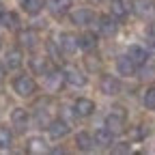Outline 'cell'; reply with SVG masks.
Masks as SVG:
<instances>
[{
  "label": "cell",
  "mask_w": 155,
  "mask_h": 155,
  "mask_svg": "<svg viewBox=\"0 0 155 155\" xmlns=\"http://www.w3.org/2000/svg\"><path fill=\"white\" fill-rule=\"evenodd\" d=\"M13 91L19 95V97H30L35 91H37V84L30 75H17L13 80Z\"/></svg>",
  "instance_id": "obj_1"
},
{
  "label": "cell",
  "mask_w": 155,
  "mask_h": 155,
  "mask_svg": "<svg viewBox=\"0 0 155 155\" xmlns=\"http://www.w3.org/2000/svg\"><path fill=\"white\" fill-rule=\"evenodd\" d=\"M123 123H125V112H114L106 116V129L114 136V134H121L123 131Z\"/></svg>",
  "instance_id": "obj_2"
},
{
  "label": "cell",
  "mask_w": 155,
  "mask_h": 155,
  "mask_svg": "<svg viewBox=\"0 0 155 155\" xmlns=\"http://www.w3.org/2000/svg\"><path fill=\"white\" fill-rule=\"evenodd\" d=\"M11 123H13V127H15V131H26L28 129V112L24 110V108H15L13 112H11Z\"/></svg>",
  "instance_id": "obj_3"
},
{
  "label": "cell",
  "mask_w": 155,
  "mask_h": 155,
  "mask_svg": "<svg viewBox=\"0 0 155 155\" xmlns=\"http://www.w3.org/2000/svg\"><path fill=\"white\" fill-rule=\"evenodd\" d=\"M58 48H61V52H65V54H73L78 50V37H73L71 32H63L58 37Z\"/></svg>",
  "instance_id": "obj_4"
},
{
  "label": "cell",
  "mask_w": 155,
  "mask_h": 155,
  "mask_svg": "<svg viewBox=\"0 0 155 155\" xmlns=\"http://www.w3.org/2000/svg\"><path fill=\"white\" fill-rule=\"evenodd\" d=\"M99 88H101L104 95H110L112 97V95H116V93L121 91V82L116 80L114 75H104L101 82H99Z\"/></svg>",
  "instance_id": "obj_5"
},
{
  "label": "cell",
  "mask_w": 155,
  "mask_h": 155,
  "mask_svg": "<svg viewBox=\"0 0 155 155\" xmlns=\"http://www.w3.org/2000/svg\"><path fill=\"white\" fill-rule=\"evenodd\" d=\"M99 32L104 35V37H114L116 35V30H119V24H116V19L114 17H108V15H101L99 17Z\"/></svg>",
  "instance_id": "obj_6"
},
{
  "label": "cell",
  "mask_w": 155,
  "mask_h": 155,
  "mask_svg": "<svg viewBox=\"0 0 155 155\" xmlns=\"http://www.w3.org/2000/svg\"><path fill=\"white\" fill-rule=\"evenodd\" d=\"M48 131H50V136L52 138H65V136L69 134V123L67 121H63V119H56V121H52L50 125H48Z\"/></svg>",
  "instance_id": "obj_7"
},
{
  "label": "cell",
  "mask_w": 155,
  "mask_h": 155,
  "mask_svg": "<svg viewBox=\"0 0 155 155\" xmlns=\"http://www.w3.org/2000/svg\"><path fill=\"white\" fill-rule=\"evenodd\" d=\"M73 110H75L78 116H91L95 112V101L93 99H86V97H80V99L75 101Z\"/></svg>",
  "instance_id": "obj_8"
},
{
  "label": "cell",
  "mask_w": 155,
  "mask_h": 155,
  "mask_svg": "<svg viewBox=\"0 0 155 155\" xmlns=\"http://www.w3.org/2000/svg\"><path fill=\"white\" fill-rule=\"evenodd\" d=\"M71 19H73V24H78V26H86V24H91L95 19V13L91 9H78V11L71 13Z\"/></svg>",
  "instance_id": "obj_9"
},
{
  "label": "cell",
  "mask_w": 155,
  "mask_h": 155,
  "mask_svg": "<svg viewBox=\"0 0 155 155\" xmlns=\"http://www.w3.org/2000/svg\"><path fill=\"white\" fill-rule=\"evenodd\" d=\"M136 67H138V65H136L129 56H121L119 61H116V71H119L121 75H134Z\"/></svg>",
  "instance_id": "obj_10"
},
{
  "label": "cell",
  "mask_w": 155,
  "mask_h": 155,
  "mask_svg": "<svg viewBox=\"0 0 155 155\" xmlns=\"http://www.w3.org/2000/svg\"><path fill=\"white\" fill-rule=\"evenodd\" d=\"M65 80H67L71 86H84V84H86L84 73H82V71H78V69H73V67L65 69Z\"/></svg>",
  "instance_id": "obj_11"
},
{
  "label": "cell",
  "mask_w": 155,
  "mask_h": 155,
  "mask_svg": "<svg viewBox=\"0 0 155 155\" xmlns=\"http://www.w3.org/2000/svg\"><path fill=\"white\" fill-rule=\"evenodd\" d=\"M75 144H78V149L80 151H93V147H95V138L91 134H86V131H80L75 136Z\"/></svg>",
  "instance_id": "obj_12"
},
{
  "label": "cell",
  "mask_w": 155,
  "mask_h": 155,
  "mask_svg": "<svg viewBox=\"0 0 155 155\" xmlns=\"http://www.w3.org/2000/svg\"><path fill=\"white\" fill-rule=\"evenodd\" d=\"M127 56L131 58L136 65H144V63H147V58H149L147 50H144V48H140V45H131V48H129V52H127Z\"/></svg>",
  "instance_id": "obj_13"
},
{
  "label": "cell",
  "mask_w": 155,
  "mask_h": 155,
  "mask_svg": "<svg viewBox=\"0 0 155 155\" xmlns=\"http://www.w3.org/2000/svg\"><path fill=\"white\" fill-rule=\"evenodd\" d=\"M5 63H7L9 69H19V67H22V52H19V50H9Z\"/></svg>",
  "instance_id": "obj_14"
},
{
  "label": "cell",
  "mask_w": 155,
  "mask_h": 155,
  "mask_svg": "<svg viewBox=\"0 0 155 155\" xmlns=\"http://www.w3.org/2000/svg\"><path fill=\"white\" fill-rule=\"evenodd\" d=\"M129 2H125V0H114L112 2V15L116 17V19H123L127 13H129Z\"/></svg>",
  "instance_id": "obj_15"
},
{
  "label": "cell",
  "mask_w": 155,
  "mask_h": 155,
  "mask_svg": "<svg viewBox=\"0 0 155 155\" xmlns=\"http://www.w3.org/2000/svg\"><path fill=\"white\" fill-rule=\"evenodd\" d=\"M134 11L138 13V15H142V17H149L151 13H153V5H151V0H134Z\"/></svg>",
  "instance_id": "obj_16"
},
{
  "label": "cell",
  "mask_w": 155,
  "mask_h": 155,
  "mask_svg": "<svg viewBox=\"0 0 155 155\" xmlns=\"http://www.w3.org/2000/svg\"><path fill=\"white\" fill-rule=\"evenodd\" d=\"M93 138H95V144L101 147V149H108V147L112 144V134H110L108 129H99Z\"/></svg>",
  "instance_id": "obj_17"
},
{
  "label": "cell",
  "mask_w": 155,
  "mask_h": 155,
  "mask_svg": "<svg viewBox=\"0 0 155 155\" xmlns=\"http://www.w3.org/2000/svg\"><path fill=\"white\" fill-rule=\"evenodd\" d=\"M22 7H24V11H26V13L37 15V13H41V9L45 7V0H24Z\"/></svg>",
  "instance_id": "obj_18"
},
{
  "label": "cell",
  "mask_w": 155,
  "mask_h": 155,
  "mask_svg": "<svg viewBox=\"0 0 155 155\" xmlns=\"http://www.w3.org/2000/svg\"><path fill=\"white\" fill-rule=\"evenodd\" d=\"M97 45V37L93 32H84L82 37H78V48H82V50H93Z\"/></svg>",
  "instance_id": "obj_19"
},
{
  "label": "cell",
  "mask_w": 155,
  "mask_h": 155,
  "mask_svg": "<svg viewBox=\"0 0 155 155\" xmlns=\"http://www.w3.org/2000/svg\"><path fill=\"white\" fill-rule=\"evenodd\" d=\"M50 9H52V13H56V15H63V13H67V11L71 9V0H52V2H50Z\"/></svg>",
  "instance_id": "obj_20"
},
{
  "label": "cell",
  "mask_w": 155,
  "mask_h": 155,
  "mask_svg": "<svg viewBox=\"0 0 155 155\" xmlns=\"http://www.w3.org/2000/svg\"><path fill=\"white\" fill-rule=\"evenodd\" d=\"M37 41H39V39H37V35L32 30H22V32H19V43H22L24 48H35Z\"/></svg>",
  "instance_id": "obj_21"
},
{
  "label": "cell",
  "mask_w": 155,
  "mask_h": 155,
  "mask_svg": "<svg viewBox=\"0 0 155 155\" xmlns=\"http://www.w3.org/2000/svg\"><path fill=\"white\" fill-rule=\"evenodd\" d=\"M0 24H2V26H7V28H17L19 19H17V15H15V13L5 11V13H0Z\"/></svg>",
  "instance_id": "obj_22"
},
{
  "label": "cell",
  "mask_w": 155,
  "mask_h": 155,
  "mask_svg": "<svg viewBox=\"0 0 155 155\" xmlns=\"http://www.w3.org/2000/svg\"><path fill=\"white\" fill-rule=\"evenodd\" d=\"M28 151H30V153H48L50 149H48V144H45L43 138H30V142H28Z\"/></svg>",
  "instance_id": "obj_23"
},
{
  "label": "cell",
  "mask_w": 155,
  "mask_h": 155,
  "mask_svg": "<svg viewBox=\"0 0 155 155\" xmlns=\"http://www.w3.org/2000/svg\"><path fill=\"white\" fill-rule=\"evenodd\" d=\"M13 144V134L9 127H0V149H9Z\"/></svg>",
  "instance_id": "obj_24"
},
{
  "label": "cell",
  "mask_w": 155,
  "mask_h": 155,
  "mask_svg": "<svg viewBox=\"0 0 155 155\" xmlns=\"http://www.w3.org/2000/svg\"><path fill=\"white\" fill-rule=\"evenodd\" d=\"M144 108L147 110H155V88H149L144 93Z\"/></svg>",
  "instance_id": "obj_25"
},
{
  "label": "cell",
  "mask_w": 155,
  "mask_h": 155,
  "mask_svg": "<svg viewBox=\"0 0 155 155\" xmlns=\"http://www.w3.org/2000/svg\"><path fill=\"white\" fill-rule=\"evenodd\" d=\"M147 134H149V131H147V127H142V125H140V127H136V129L131 131V138H136V140H142Z\"/></svg>",
  "instance_id": "obj_26"
},
{
  "label": "cell",
  "mask_w": 155,
  "mask_h": 155,
  "mask_svg": "<svg viewBox=\"0 0 155 155\" xmlns=\"http://www.w3.org/2000/svg\"><path fill=\"white\" fill-rule=\"evenodd\" d=\"M114 153H129V147H127V144H121V147H114Z\"/></svg>",
  "instance_id": "obj_27"
},
{
  "label": "cell",
  "mask_w": 155,
  "mask_h": 155,
  "mask_svg": "<svg viewBox=\"0 0 155 155\" xmlns=\"http://www.w3.org/2000/svg\"><path fill=\"white\" fill-rule=\"evenodd\" d=\"M0 48H2V39H0Z\"/></svg>",
  "instance_id": "obj_28"
}]
</instances>
